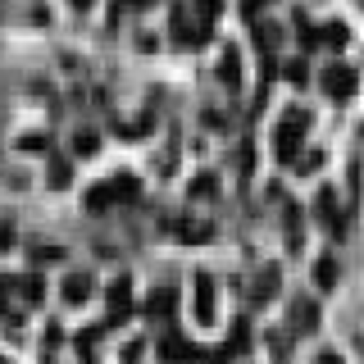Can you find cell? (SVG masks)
Wrapping results in <instances>:
<instances>
[{"instance_id":"obj_11","label":"cell","mask_w":364,"mask_h":364,"mask_svg":"<svg viewBox=\"0 0 364 364\" xmlns=\"http://www.w3.org/2000/svg\"><path fill=\"white\" fill-rule=\"evenodd\" d=\"M14 287H18V296H23L28 305H37V301H41V291H46V282L37 278V273H28V278H18Z\"/></svg>"},{"instance_id":"obj_14","label":"cell","mask_w":364,"mask_h":364,"mask_svg":"<svg viewBox=\"0 0 364 364\" xmlns=\"http://www.w3.org/2000/svg\"><path fill=\"white\" fill-rule=\"evenodd\" d=\"M273 291H278V269H264V278L255 282V301H269Z\"/></svg>"},{"instance_id":"obj_6","label":"cell","mask_w":364,"mask_h":364,"mask_svg":"<svg viewBox=\"0 0 364 364\" xmlns=\"http://www.w3.org/2000/svg\"><path fill=\"white\" fill-rule=\"evenodd\" d=\"M178 310V296L168 291V287H159V291H151V301H146V314L151 318H168Z\"/></svg>"},{"instance_id":"obj_19","label":"cell","mask_w":364,"mask_h":364,"mask_svg":"<svg viewBox=\"0 0 364 364\" xmlns=\"http://www.w3.org/2000/svg\"><path fill=\"white\" fill-rule=\"evenodd\" d=\"M287 77H291L296 87H305V77H310V68H305V60H291V64H287Z\"/></svg>"},{"instance_id":"obj_3","label":"cell","mask_w":364,"mask_h":364,"mask_svg":"<svg viewBox=\"0 0 364 364\" xmlns=\"http://www.w3.org/2000/svg\"><path fill=\"white\" fill-rule=\"evenodd\" d=\"M196 323H214V282L205 278H196Z\"/></svg>"},{"instance_id":"obj_10","label":"cell","mask_w":364,"mask_h":364,"mask_svg":"<svg viewBox=\"0 0 364 364\" xmlns=\"http://www.w3.org/2000/svg\"><path fill=\"white\" fill-rule=\"evenodd\" d=\"M109 314H114V318L128 314V278H119V282L109 287Z\"/></svg>"},{"instance_id":"obj_8","label":"cell","mask_w":364,"mask_h":364,"mask_svg":"<svg viewBox=\"0 0 364 364\" xmlns=\"http://www.w3.org/2000/svg\"><path fill=\"white\" fill-rule=\"evenodd\" d=\"M314 323H318V310H314V301H296V305H291V328L310 333Z\"/></svg>"},{"instance_id":"obj_4","label":"cell","mask_w":364,"mask_h":364,"mask_svg":"<svg viewBox=\"0 0 364 364\" xmlns=\"http://www.w3.org/2000/svg\"><path fill=\"white\" fill-rule=\"evenodd\" d=\"M100 187H105V196H109V200H136V187H141V182H136L132 173H119V178L100 182Z\"/></svg>"},{"instance_id":"obj_2","label":"cell","mask_w":364,"mask_h":364,"mask_svg":"<svg viewBox=\"0 0 364 364\" xmlns=\"http://www.w3.org/2000/svg\"><path fill=\"white\" fill-rule=\"evenodd\" d=\"M323 91H328V96H333V100H346V96H355V68H328V73H323Z\"/></svg>"},{"instance_id":"obj_7","label":"cell","mask_w":364,"mask_h":364,"mask_svg":"<svg viewBox=\"0 0 364 364\" xmlns=\"http://www.w3.org/2000/svg\"><path fill=\"white\" fill-rule=\"evenodd\" d=\"M219 77H223V87H242V60H237V50H232V46H223Z\"/></svg>"},{"instance_id":"obj_22","label":"cell","mask_w":364,"mask_h":364,"mask_svg":"<svg viewBox=\"0 0 364 364\" xmlns=\"http://www.w3.org/2000/svg\"><path fill=\"white\" fill-rule=\"evenodd\" d=\"M68 5H73V9H87V5H91V0H68Z\"/></svg>"},{"instance_id":"obj_9","label":"cell","mask_w":364,"mask_h":364,"mask_svg":"<svg viewBox=\"0 0 364 364\" xmlns=\"http://www.w3.org/2000/svg\"><path fill=\"white\" fill-rule=\"evenodd\" d=\"M200 355V350L196 346H182V341H159V360H168V364H178V360H196Z\"/></svg>"},{"instance_id":"obj_18","label":"cell","mask_w":364,"mask_h":364,"mask_svg":"<svg viewBox=\"0 0 364 364\" xmlns=\"http://www.w3.org/2000/svg\"><path fill=\"white\" fill-rule=\"evenodd\" d=\"M68 173H73V168H68V159H55V164H50V182H55V187H64Z\"/></svg>"},{"instance_id":"obj_15","label":"cell","mask_w":364,"mask_h":364,"mask_svg":"<svg viewBox=\"0 0 364 364\" xmlns=\"http://www.w3.org/2000/svg\"><path fill=\"white\" fill-rule=\"evenodd\" d=\"M333 210H337V196H333V187H323V191H318V214L333 219Z\"/></svg>"},{"instance_id":"obj_5","label":"cell","mask_w":364,"mask_h":364,"mask_svg":"<svg viewBox=\"0 0 364 364\" xmlns=\"http://www.w3.org/2000/svg\"><path fill=\"white\" fill-rule=\"evenodd\" d=\"M87 296H91V273H68V278H64V301L82 305Z\"/></svg>"},{"instance_id":"obj_24","label":"cell","mask_w":364,"mask_h":364,"mask_svg":"<svg viewBox=\"0 0 364 364\" xmlns=\"http://www.w3.org/2000/svg\"><path fill=\"white\" fill-rule=\"evenodd\" d=\"M323 364H341V360H337V355H323Z\"/></svg>"},{"instance_id":"obj_16","label":"cell","mask_w":364,"mask_h":364,"mask_svg":"<svg viewBox=\"0 0 364 364\" xmlns=\"http://www.w3.org/2000/svg\"><path fill=\"white\" fill-rule=\"evenodd\" d=\"M73 151L77 155H91V151H96V132H77L73 136Z\"/></svg>"},{"instance_id":"obj_13","label":"cell","mask_w":364,"mask_h":364,"mask_svg":"<svg viewBox=\"0 0 364 364\" xmlns=\"http://www.w3.org/2000/svg\"><path fill=\"white\" fill-rule=\"evenodd\" d=\"M187 196H191V200H210V196H214V178H210V173H200V178H191V187H187Z\"/></svg>"},{"instance_id":"obj_12","label":"cell","mask_w":364,"mask_h":364,"mask_svg":"<svg viewBox=\"0 0 364 364\" xmlns=\"http://www.w3.org/2000/svg\"><path fill=\"white\" fill-rule=\"evenodd\" d=\"M314 282H318V287H333V282H337V264H333V255H323V259L314 264Z\"/></svg>"},{"instance_id":"obj_23","label":"cell","mask_w":364,"mask_h":364,"mask_svg":"<svg viewBox=\"0 0 364 364\" xmlns=\"http://www.w3.org/2000/svg\"><path fill=\"white\" fill-rule=\"evenodd\" d=\"M9 291V282H0V296H5ZM0 310H5V301H0Z\"/></svg>"},{"instance_id":"obj_21","label":"cell","mask_w":364,"mask_h":364,"mask_svg":"<svg viewBox=\"0 0 364 364\" xmlns=\"http://www.w3.org/2000/svg\"><path fill=\"white\" fill-rule=\"evenodd\" d=\"M9 242H14V232H9V223H0V250H5Z\"/></svg>"},{"instance_id":"obj_25","label":"cell","mask_w":364,"mask_h":364,"mask_svg":"<svg viewBox=\"0 0 364 364\" xmlns=\"http://www.w3.org/2000/svg\"><path fill=\"white\" fill-rule=\"evenodd\" d=\"M0 364H9V360H0Z\"/></svg>"},{"instance_id":"obj_17","label":"cell","mask_w":364,"mask_h":364,"mask_svg":"<svg viewBox=\"0 0 364 364\" xmlns=\"http://www.w3.org/2000/svg\"><path fill=\"white\" fill-rule=\"evenodd\" d=\"M318 164H323V151H305V159L296 164V173H314Z\"/></svg>"},{"instance_id":"obj_1","label":"cell","mask_w":364,"mask_h":364,"mask_svg":"<svg viewBox=\"0 0 364 364\" xmlns=\"http://www.w3.org/2000/svg\"><path fill=\"white\" fill-rule=\"evenodd\" d=\"M305 132H310V114L305 109H291L287 119L278 123V132H273V151H278L282 164H291L296 151H301V141H305Z\"/></svg>"},{"instance_id":"obj_20","label":"cell","mask_w":364,"mask_h":364,"mask_svg":"<svg viewBox=\"0 0 364 364\" xmlns=\"http://www.w3.org/2000/svg\"><path fill=\"white\" fill-rule=\"evenodd\" d=\"M23 151H46V146H50V136H46V132H32V136H23Z\"/></svg>"}]
</instances>
